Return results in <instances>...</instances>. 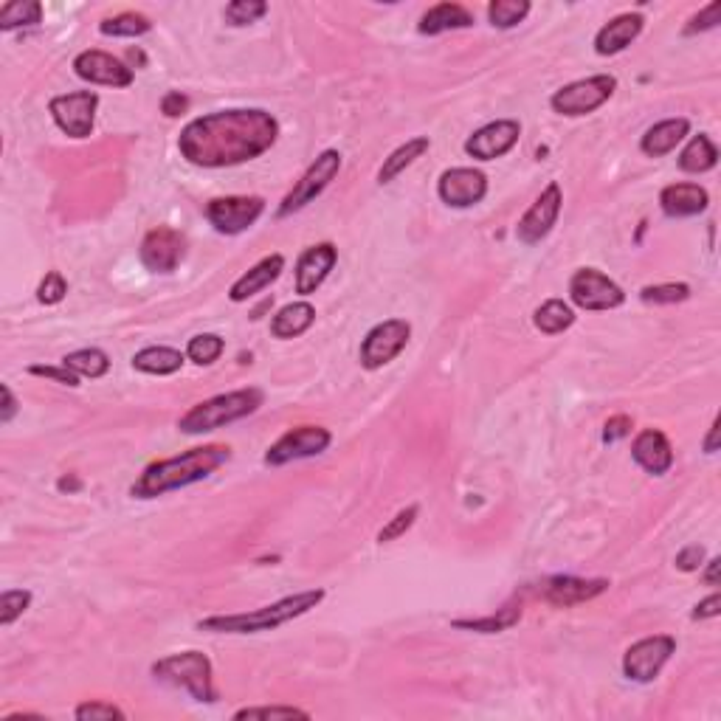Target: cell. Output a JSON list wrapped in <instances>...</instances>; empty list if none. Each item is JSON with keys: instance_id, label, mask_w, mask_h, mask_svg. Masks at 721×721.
I'll use <instances>...</instances> for the list:
<instances>
[{"instance_id": "obj_1", "label": "cell", "mask_w": 721, "mask_h": 721, "mask_svg": "<svg viewBox=\"0 0 721 721\" xmlns=\"http://www.w3.org/2000/svg\"><path fill=\"white\" fill-rule=\"evenodd\" d=\"M277 136L279 124L268 110H217L186 124L178 150L195 167H237L268 153Z\"/></svg>"}, {"instance_id": "obj_2", "label": "cell", "mask_w": 721, "mask_h": 721, "mask_svg": "<svg viewBox=\"0 0 721 721\" xmlns=\"http://www.w3.org/2000/svg\"><path fill=\"white\" fill-rule=\"evenodd\" d=\"M231 460L229 445H203V448H192L184 451L178 457H169V460H158L153 465H147L141 476L133 482L130 493L136 499H155V496H164L169 491H178L186 485H195L200 479L212 476Z\"/></svg>"}, {"instance_id": "obj_3", "label": "cell", "mask_w": 721, "mask_h": 721, "mask_svg": "<svg viewBox=\"0 0 721 721\" xmlns=\"http://www.w3.org/2000/svg\"><path fill=\"white\" fill-rule=\"evenodd\" d=\"M324 600V589H307V592H296L288 598L277 600L271 606H262L254 612L240 614H215L200 620V631H215V634H260V631H274L285 623H291L296 617H302L310 609H316Z\"/></svg>"}, {"instance_id": "obj_4", "label": "cell", "mask_w": 721, "mask_h": 721, "mask_svg": "<svg viewBox=\"0 0 721 721\" xmlns=\"http://www.w3.org/2000/svg\"><path fill=\"white\" fill-rule=\"evenodd\" d=\"M260 389H237V392H226V395H217V398L203 400L195 403L181 420H178V429L184 434H206V431L223 429L229 423H237L243 417L254 415L262 406Z\"/></svg>"}, {"instance_id": "obj_5", "label": "cell", "mask_w": 721, "mask_h": 721, "mask_svg": "<svg viewBox=\"0 0 721 721\" xmlns=\"http://www.w3.org/2000/svg\"><path fill=\"white\" fill-rule=\"evenodd\" d=\"M153 676L161 682V685L186 691L195 702H206V705L217 702L212 660H209L206 654H200V651L169 654L164 660L155 662Z\"/></svg>"}, {"instance_id": "obj_6", "label": "cell", "mask_w": 721, "mask_h": 721, "mask_svg": "<svg viewBox=\"0 0 721 721\" xmlns=\"http://www.w3.org/2000/svg\"><path fill=\"white\" fill-rule=\"evenodd\" d=\"M617 91V79L612 74H598V77L578 79L569 82L561 91L553 93L550 105L561 116H589L598 108H603Z\"/></svg>"}, {"instance_id": "obj_7", "label": "cell", "mask_w": 721, "mask_h": 721, "mask_svg": "<svg viewBox=\"0 0 721 721\" xmlns=\"http://www.w3.org/2000/svg\"><path fill=\"white\" fill-rule=\"evenodd\" d=\"M338 169H341V153H338V150H324V153L307 167V172L302 175V181L285 195L282 206L277 209V215L291 217L293 212L305 209L307 203H313V200L319 198L324 189L330 186V181L336 178Z\"/></svg>"}, {"instance_id": "obj_8", "label": "cell", "mask_w": 721, "mask_h": 721, "mask_svg": "<svg viewBox=\"0 0 721 721\" xmlns=\"http://www.w3.org/2000/svg\"><path fill=\"white\" fill-rule=\"evenodd\" d=\"M96 108H99V96L93 91L62 93V96H54L48 102L51 119L71 139H88L91 136L93 122H96Z\"/></svg>"}, {"instance_id": "obj_9", "label": "cell", "mask_w": 721, "mask_h": 721, "mask_svg": "<svg viewBox=\"0 0 721 721\" xmlns=\"http://www.w3.org/2000/svg\"><path fill=\"white\" fill-rule=\"evenodd\" d=\"M412 327L403 319H386V322L375 324L361 344V367L364 369H381L392 364L409 344Z\"/></svg>"}, {"instance_id": "obj_10", "label": "cell", "mask_w": 721, "mask_h": 721, "mask_svg": "<svg viewBox=\"0 0 721 721\" xmlns=\"http://www.w3.org/2000/svg\"><path fill=\"white\" fill-rule=\"evenodd\" d=\"M569 299L581 310H614L626 302V293L598 268H581L569 279Z\"/></svg>"}, {"instance_id": "obj_11", "label": "cell", "mask_w": 721, "mask_h": 721, "mask_svg": "<svg viewBox=\"0 0 721 721\" xmlns=\"http://www.w3.org/2000/svg\"><path fill=\"white\" fill-rule=\"evenodd\" d=\"M676 651V640L671 634H654V637H643L631 645L623 654V674L629 676L631 682H651L657 679L665 662L671 660Z\"/></svg>"}, {"instance_id": "obj_12", "label": "cell", "mask_w": 721, "mask_h": 721, "mask_svg": "<svg viewBox=\"0 0 721 721\" xmlns=\"http://www.w3.org/2000/svg\"><path fill=\"white\" fill-rule=\"evenodd\" d=\"M330 431L322 426H296V429L285 431L277 443L268 448L265 454V465L279 468L293 460H307V457H319L330 445Z\"/></svg>"}, {"instance_id": "obj_13", "label": "cell", "mask_w": 721, "mask_h": 721, "mask_svg": "<svg viewBox=\"0 0 721 721\" xmlns=\"http://www.w3.org/2000/svg\"><path fill=\"white\" fill-rule=\"evenodd\" d=\"M265 212V200L257 195H234V198H215L206 206V217L220 234H240L254 226Z\"/></svg>"}, {"instance_id": "obj_14", "label": "cell", "mask_w": 721, "mask_h": 721, "mask_svg": "<svg viewBox=\"0 0 721 721\" xmlns=\"http://www.w3.org/2000/svg\"><path fill=\"white\" fill-rule=\"evenodd\" d=\"M561 203H564V192H561V186L555 184H547V189L533 200V206L524 212V217L519 220V226H516V237H519V243L524 246H536L541 243L550 231H553L555 220L561 215Z\"/></svg>"}, {"instance_id": "obj_15", "label": "cell", "mask_w": 721, "mask_h": 721, "mask_svg": "<svg viewBox=\"0 0 721 721\" xmlns=\"http://www.w3.org/2000/svg\"><path fill=\"white\" fill-rule=\"evenodd\" d=\"M437 195L454 209H468L488 195V178H485V172L474 167L445 169L440 175V184H437Z\"/></svg>"}, {"instance_id": "obj_16", "label": "cell", "mask_w": 721, "mask_h": 721, "mask_svg": "<svg viewBox=\"0 0 721 721\" xmlns=\"http://www.w3.org/2000/svg\"><path fill=\"white\" fill-rule=\"evenodd\" d=\"M141 262L155 271V274H172L178 268V262L184 260L186 240L181 231L158 226L144 240H141Z\"/></svg>"}, {"instance_id": "obj_17", "label": "cell", "mask_w": 721, "mask_h": 721, "mask_svg": "<svg viewBox=\"0 0 721 721\" xmlns=\"http://www.w3.org/2000/svg\"><path fill=\"white\" fill-rule=\"evenodd\" d=\"M519 136H522V124L513 119H499L479 127L474 136L465 141V153L476 161H496L519 144Z\"/></svg>"}, {"instance_id": "obj_18", "label": "cell", "mask_w": 721, "mask_h": 721, "mask_svg": "<svg viewBox=\"0 0 721 721\" xmlns=\"http://www.w3.org/2000/svg\"><path fill=\"white\" fill-rule=\"evenodd\" d=\"M74 71L79 79L91 82V85H108V88H127L133 85V68H127L122 60H116L108 51H82L74 60Z\"/></svg>"}, {"instance_id": "obj_19", "label": "cell", "mask_w": 721, "mask_h": 721, "mask_svg": "<svg viewBox=\"0 0 721 721\" xmlns=\"http://www.w3.org/2000/svg\"><path fill=\"white\" fill-rule=\"evenodd\" d=\"M609 589L606 578H575V575H555L550 581H544L541 595L553 606H578L586 600H595Z\"/></svg>"}, {"instance_id": "obj_20", "label": "cell", "mask_w": 721, "mask_h": 721, "mask_svg": "<svg viewBox=\"0 0 721 721\" xmlns=\"http://www.w3.org/2000/svg\"><path fill=\"white\" fill-rule=\"evenodd\" d=\"M338 251L333 243H319L310 246L296 262V293L310 296L322 288V282L330 277V271L336 268Z\"/></svg>"}, {"instance_id": "obj_21", "label": "cell", "mask_w": 721, "mask_h": 721, "mask_svg": "<svg viewBox=\"0 0 721 721\" xmlns=\"http://www.w3.org/2000/svg\"><path fill=\"white\" fill-rule=\"evenodd\" d=\"M631 454H634V462L651 476L668 474L671 465H674V448L660 429L640 431L634 445H631Z\"/></svg>"}, {"instance_id": "obj_22", "label": "cell", "mask_w": 721, "mask_h": 721, "mask_svg": "<svg viewBox=\"0 0 721 721\" xmlns=\"http://www.w3.org/2000/svg\"><path fill=\"white\" fill-rule=\"evenodd\" d=\"M645 20L640 12H629V15H620L609 20L603 29L598 31L595 37V51L600 57H612V54H620L643 34Z\"/></svg>"}, {"instance_id": "obj_23", "label": "cell", "mask_w": 721, "mask_h": 721, "mask_svg": "<svg viewBox=\"0 0 721 721\" xmlns=\"http://www.w3.org/2000/svg\"><path fill=\"white\" fill-rule=\"evenodd\" d=\"M282 268H285V257L282 254H271V257H265L260 260L248 274L237 279L234 285L229 288V299L231 302H248L251 296H257L262 293L271 282H277L279 274H282Z\"/></svg>"}, {"instance_id": "obj_24", "label": "cell", "mask_w": 721, "mask_h": 721, "mask_svg": "<svg viewBox=\"0 0 721 721\" xmlns=\"http://www.w3.org/2000/svg\"><path fill=\"white\" fill-rule=\"evenodd\" d=\"M710 203L705 186L699 184H671L660 192V206L668 217L702 215Z\"/></svg>"}, {"instance_id": "obj_25", "label": "cell", "mask_w": 721, "mask_h": 721, "mask_svg": "<svg viewBox=\"0 0 721 721\" xmlns=\"http://www.w3.org/2000/svg\"><path fill=\"white\" fill-rule=\"evenodd\" d=\"M688 133H691L688 119H665L645 130V136L640 139V150L651 158H662V155L674 153L676 144H682Z\"/></svg>"}, {"instance_id": "obj_26", "label": "cell", "mask_w": 721, "mask_h": 721, "mask_svg": "<svg viewBox=\"0 0 721 721\" xmlns=\"http://www.w3.org/2000/svg\"><path fill=\"white\" fill-rule=\"evenodd\" d=\"M468 26H474V15L460 6V3H437V6H431L426 15L420 17V34H445V31H457V29H468Z\"/></svg>"}, {"instance_id": "obj_27", "label": "cell", "mask_w": 721, "mask_h": 721, "mask_svg": "<svg viewBox=\"0 0 721 721\" xmlns=\"http://www.w3.org/2000/svg\"><path fill=\"white\" fill-rule=\"evenodd\" d=\"M313 322H316V307L310 302H291V305L277 310V316L271 319V333H274V338L288 341V338L307 333Z\"/></svg>"}, {"instance_id": "obj_28", "label": "cell", "mask_w": 721, "mask_h": 721, "mask_svg": "<svg viewBox=\"0 0 721 721\" xmlns=\"http://www.w3.org/2000/svg\"><path fill=\"white\" fill-rule=\"evenodd\" d=\"M719 164V150L716 144L710 141V136L699 133L688 141V147L679 153V169L682 172H691V175H702V172H710V169Z\"/></svg>"}, {"instance_id": "obj_29", "label": "cell", "mask_w": 721, "mask_h": 721, "mask_svg": "<svg viewBox=\"0 0 721 721\" xmlns=\"http://www.w3.org/2000/svg\"><path fill=\"white\" fill-rule=\"evenodd\" d=\"M181 367H184V353L172 347H144L141 353L133 355V369L147 375H172Z\"/></svg>"}, {"instance_id": "obj_30", "label": "cell", "mask_w": 721, "mask_h": 721, "mask_svg": "<svg viewBox=\"0 0 721 721\" xmlns=\"http://www.w3.org/2000/svg\"><path fill=\"white\" fill-rule=\"evenodd\" d=\"M431 141L426 136H417V139L406 141V144H400L395 153L389 155L384 161V167L378 172V181L381 184H389V181H395L400 172L406 167H412L417 158H423V153H429Z\"/></svg>"}, {"instance_id": "obj_31", "label": "cell", "mask_w": 721, "mask_h": 721, "mask_svg": "<svg viewBox=\"0 0 721 721\" xmlns=\"http://www.w3.org/2000/svg\"><path fill=\"white\" fill-rule=\"evenodd\" d=\"M522 620V603H507L505 609L488 617H476V620H454V629L476 631V634H499V631L513 629Z\"/></svg>"}, {"instance_id": "obj_32", "label": "cell", "mask_w": 721, "mask_h": 721, "mask_svg": "<svg viewBox=\"0 0 721 721\" xmlns=\"http://www.w3.org/2000/svg\"><path fill=\"white\" fill-rule=\"evenodd\" d=\"M533 322H536V327L544 336H558V333H564V330H569L575 324V313H572V307L567 302L550 299V302H544V305L538 307Z\"/></svg>"}, {"instance_id": "obj_33", "label": "cell", "mask_w": 721, "mask_h": 721, "mask_svg": "<svg viewBox=\"0 0 721 721\" xmlns=\"http://www.w3.org/2000/svg\"><path fill=\"white\" fill-rule=\"evenodd\" d=\"M62 364L68 369H74L79 378H102V375H108L110 358L102 350H96V347H85V350L65 355Z\"/></svg>"}, {"instance_id": "obj_34", "label": "cell", "mask_w": 721, "mask_h": 721, "mask_svg": "<svg viewBox=\"0 0 721 721\" xmlns=\"http://www.w3.org/2000/svg\"><path fill=\"white\" fill-rule=\"evenodd\" d=\"M43 17V6L37 0H12L0 9V29L12 31L20 26H37Z\"/></svg>"}, {"instance_id": "obj_35", "label": "cell", "mask_w": 721, "mask_h": 721, "mask_svg": "<svg viewBox=\"0 0 721 721\" xmlns=\"http://www.w3.org/2000/svg\"><path fill=\"white\" fill-rule=\"evenodd\" d=\"M150 29H153L150 17L139 15V12H122V15L116 17H105L99 23V31L105 37H141Z\"/></svg>"}, {"instance_id": "obj_36", "label": "cell", "mask_w": 721, "mask_h": 721, "mask_svg": "<svg viewBox=\"0 0 721 721\" xmlns=\"http://www.w3.org/2000/svg\"><path fill=\"white\" fill-rule=\"evenodd\" d=\"M527 15H530V3L527 0H493L491 6H488V20L496 29H513Z\"/></svg>"}, {"instance_id": "obj_37", "label": "cell", "mask_w": 721, "mask_h": 721, "mask_svg": "<svg viewBox=\"0 0 721 721\" xmlns=\"http://www.w3.org/2000/svg\"><path fill=\"white\" fill-rule=\"evenodd\" d=\"M223 350H226L223 338L215 336V333H203V336H195L186 344V358L198 367H209L223 355Z\"/></svg>"}, {"instance_id": "obj_38", "label": "cell", "mask_w": 721, "mask_h": 721, "mask_svg": "<svg viewBox=\"0 0 721 721\" xmlns=\"http://www.w3.org/2000/svg\"><path fill=\"white\" fill-rule=\"evenodd\" d=\"M691 296V288L685 282H665V285H648L640 291V299L648 305H676Z\"/></svg>"}, {"instance_id": "obj_39", "label": "cell", "mask_w": 721, "mask_h": 721, "mask_svg": "<svg viewBox=\"0 0 721 721\" xmlns=\"http://www.w3.org/2000/svg\"><path fill=\"white\" fill-rule=\"evenodd\" d=\"M31 606L29 589H6L0 595V626H12L20 614Z\"/></svg>"}, {"instance_id": "obj_40", "label": "cell", "mask_w": 721, "mask_h": 721, "mask_svg": "<svg viewBox=\"0 0 721 721\" xmlns=\"http://www.w3.org/2000/svg\"><path fill=\"white\" fill-rule=\"evenodd\" d=\"M268 12V3L262 0H234L226 6V20L229 26H248V23H257L262 15Z\"/></svg>"}, {"instance_id": "obj_41", "label": "cell", "mask_w": 721, "mask_h": 721, "mask_svg": "<svg viewBox=\"0 0 721 721\" xmlns=\"http://www.w3.org/2000/svg\"><path fill=\"white\" fill-rule=\"evenodd\" d=\"M234 719H310V713L299 707H243L234 713Z\"/></svg>"}, {"instance_id": "obj_42", "label": "cell", "mask_w": 721, "mask_h": 721, "mask_svg": "<svg viewBox=\"0 0 721 721\" xmlns=\"http://www.w3.org/2000/svg\"><path fill=\"white\" fill-rule=\"evenodd\" d=\"M417 513H420V507H417V505L403 507L398 516H395V519H392V522L386 524L384 530L378 533V544H389V541H395V538L403 536L406 530H412V524H415Z\"/></svg>"}, {"instance_id": "obj_43", "label": "cell", "mask_w": 721, "mask_h": 721, "mask_svg": "<svg viewBox=\"0 0 721 721\" xmlns=\"http://www.w3.org/2000/svg\"><path fill=\"white\" fill-rule=\"evenodd\" d=\"M65 293H68V282L62 279L60 271H48L46 279L37 288V299L43 305H60L62 299H65Z\"/></svg>"}, {"instance_id": "obj_44", "label": "cell", "mask_w": 721, "mask_h": 721, "mask_svg": "<svg viewBox=\"0 0 721 721\" xmlns=\"http://www.w3.org/2000/svg\"><path fill=\"white\" fill-rule=\"evenodd\" d=\"M79 721H99V719H119L124 721V710H119L116 705H110V702H85V705L77 707V713H74Z\"/></svg>"}, {"instance_id": "obj_45", "label": "cell", "mask_w": 721, "mask_h": 721, "mask_svg": "<svg viewBox=\"0 0 721 721\" xmlns=\"http://www.w3.org/2000/svg\"><path fill=\"white\" fill-rule=\"evenodd\" d=\"M721 23V0H713L710 6H705L699 15H693L685 26V34H699V31L716 29Z\"/></svg>"}, {"instance_id": "obj_46", "label": "cell", "mask_w": 721, "mask_h": 721, "mask_svg": "<svg viewBox=\"0 0 721 721\" xmlns=\"http://www.w3.org/2000/svg\"><path fill=\"white\" fill-rule=\"evenodd\" d=\"M31 375H37V378H51V381H57L62 386H79V375L74 369H68L65 364L62 367H48V364H34L29 367Z\"/></svg>"}, {"instance_id": "obj_47", "label": "cell", "mask_w": 721, "mask_h": 721, "mask_svg": "<svg viewBox=\"0 0 721 721\" xmlns=\"http://www.w3.org/2000/svg\"><path fill=\"white\" fill-rule=\"evenodd\" d=\"M702 561H705V547L691 544V547H685L682 553L676 555V569H682V572H696V569L702 567Z\"/></svg>"}, {"instance_id": "obj_48", "label": "cell", "mask_w": 721, "mask_h": 721, "mask_svg": "<svg viewBox=\"0 0 721 721\" xmlns=\"http://www.w3.org/2000/svg\"><path fill=\"white\" fill-rule=\"evenodd\" d=\"M629 431H631V417L617 415V417H612L609 423H606V431H603V440H606V443H614V440H620V437H626Z\"/></svg>"}, {"instance_id": "obj_49", "label": "cell", "mask_w": 721, "mask_h": 721, "mask_svg": "<svg viewBox=\"0 0 721 721\" xmlns=\"http://www.w3.org/2000/svg\"><path fill=\"white\" fill-rule=\"evenodd\" d=\"M721 612V595L713 592L710 598H705L696 609H693V620H710V617H719Z\"/></svg>"}, {"instance_id": "obj_50", "label": "cell", "mask_w": 721, "mask_h": 721, "mask_svg": "<svg viewBox=\"0 0 721 721\" xmlns=\"http://www.w3.org/2000/svg\"><path fill=\"white\" fill-rule=\"evenodd\" d=\"M186 105H189V99H186V96H181V93L172 91V93H167V96H164V102H161V110L167 113L169 119H175V116H181V113H184Z\"/></svg>"}, {"instance_id": "obj_51", "label": "cell", "mask_w": 721, "mask_h": 721, "mask_svg": "<svg viewBox=\"0 0 721 721\" xmlns=\"http://www.w3.org/2000/svg\"><path fill=\"white\" fill-rule=\"evenodd\" d=\"M0 395H3V409H0V423H9L17 415V400L12 395V389L3 384L0 386Z\"/></svg>"}, {"instance_id": "obj_52", "label": "cell", "mask_w": 721, "mask_h": 721, "mask_svg": "<svg viewBox=\"0 0 721 721\" xmlns=\"http://www.w3.org/2000/svg\"><path fill=\"white\" fill-rule=\"evenodd\" d=\"M719 567H721L719 558H710V561H707V572H705L707 586H719Z\"/></svg>"}, {"instance_id": "obj_53", "label": "cell", "mask_w": 721, "mask_h": 721, "mask_svg": "<svg viewBox=\"0 0 721 721\" xmlns=\"http://www.w3.org/2000/svg\"><path fill=\"white\" fill-rule=\"evenodd\" d=\"M716 448H719V420H713V426H710V434H707V440H705L707 454H716Z\"/></svg>"}, {"instance_id": "obj_54", "label": "cell", "mask_w": 721, "mask_h": 721, "mask_svg": "<svg viewBox=\"0 0 721 721\" xmlns=\"http://www.w3.org/2000/svg\"><path fill=\"white\" fill-rule=\"evenodd\" d=\"M79 482L77 479H60V491H77Z\"/></svg>"}]
</instances>
